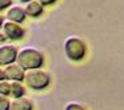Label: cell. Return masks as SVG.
<instances>
[{
	"mask_svg": "<svg viewBox=\"0 0 124 110\" xmlns=\"http://www.w3.org/2000/svg\"><path fill=\"white\" fill-rule=\"evenodd\" d=\"M16 63L22 67L24 71L28 70H36L41 69L44 64V55L41 51L33 47H24L19 50L16 58Z\"/></svg>",
	"mask_w": 124,
	"mask_h": 110,
	"instance_id": "6da1fadb",
	"label": "cell"
},
{
	"mask_svg": "<svg viewBox=\"0 0 124 110\" xmlns=\"http://www.w3.org/2000/svg\"><path fill=\"white\" fill-rule=\"evenodd\" d=\"M24 82L27 87L32 89V90H44L51 83V77L48 72L41 69L28 70V71H25Z\"/></svg>",
	"mask_w": 124,
	"mask_h": 110,
	"instance_id": "7a4b0ae2",
	"label": "cell"
},
{
	"mask_svg": "<svg viewBox=\"0 0 124 110\" xmlns=\"http://www.w3.org/2000/svg\"><path fill=\"white\" fill-rule=\"evenodd\" d=\"M64 52L70 60L79 62L85 56L87 46L84 40H81L78 36H70L64 42Z\"/></svg>",
	"mask_w": 124,
	"mask_h": 110,
	"instance_id": "3957f363",
	"label": "cell"
},
{
	"mask_svg": "<svg viewBox=\"0 0 124 110\" xmlns=\"http://www.w3.org/2000/svg\"><path fill=\"white\" fill-rule=\"evenodd\" d=\"M1 28H3L4 36L9 40H20L25 34V30L23 28L22 24L15 23V21H9V20H4Z\"/></svg>",
	"mask_w": 124,
	"mask_h": 110,
	"instance_id": "277c9868",
	"label": "cell"
},
{
	"mask_svg": "<svg viewBox=\"0 0 124 110\" xmlns=\"http://www.w3.org/2000/svg\"><path fill=\"white\" fill-rule=\"evenodd\" d=\"M17 50L14 44H1L0 46V66L6 67L11 63H15L17 58Z\"/></svg>",
	"mask_w": 124,
	"mask_h": 110,
	"instance_id": "5b68a950",
	"label": "cell"
},
{
	"mask_svg": "<svg viewBox=\"0 0 124 110\" xmlns=\"http://www.w3.org/2000/svg\"><path fill=\"white\" fill-rule=\"evenodd\" d=\"M25 71L15 62L4 67V77L8 82H23L24 80Z\"/></svg>",
	"mask_w": 124,
	"mask_h": 110,
	"instance_id": "8992f818",
	"label": "cell"
},
{
	"mask_svg": "<svg viewBox=\"0 0 124 110\" xmlns=\"http://www.w3.org/2000/svg\"><path fill=\"white\" fill-rule=\"evenodd\" d=\"M7 20L9 21H15V23L22 24L25 20L27 15H25V11L23 7L20 5H11V7L7 10Z\"/></svg>",
	"mask_w": 124,
	"mask_h": 110,
	"instance_id": "52a82bcc",
	"label": "cell"
},
{
	"mask_svg": "<svg viewBox=\"0 0 124 110\" xmlns=\"http://www.w3.org/2000/svg\"><path fill=\"white\" fill-rule=\"evenodd\" d=\"M25 15L30 16V18H40L44 12V5L41 4L39 0H32V1L27 3L24 7Z\"/></svg>",
	"mask_w": 124,
	"mask_h": 110,
	"instance_id": "ba28073f",
	"label": "cell"
},
{
	"mask_svg": "<svg viewBox=\"0 0 124 110\" xmlns=\"http://www.w3.org/2000/svg\"><path fill=\"white\" fill-rule=\"evenodd\" d=\"M9 110H33V105L31 102V99L25 98V97H22V98L11 101Z\"/></svg>",
	"mask_w": 124,
	"mask_h": 110,
	"instance_id": "9c48e42d",
	"label": "cell"
},
{
	"mask_svg": "<svg viewBox=\"0 0 124 110\" xmlns=\"http://www.w3.org/2000/svg\"><path fill=\"white\" fill-rule=\"evenodd\" d=\"M9 83H11L9 97H12L14 99H17L25 95V87L23 85V82H9Z\"/></svg>",
	"mask_w": 124,
	"mask_h": 110,
	"instance_id": "30bf717a",
	"label": "cell"
},
{
	"mask_svg": "<svg viewBox=\"0 0 124 110\" xmlns=\"http://www.w3.org/2000/svg\"><path fill=\"white\" fill-rule=\"evenodd\" d=\"M9 91H11V83L8 80H0V95L3 97H9Z\"/></svg>",
	"mask_w": 124,
	"mask_h": 110,
	"instance_id": "8fae6325",
	"label": "cell"
},
{
	"mask_svg": "<svg viewBox=\"0 0 124 110\" xmlns=\"http://www.w3.org/2000/svg\"><path fill=\"white\" fill-rule=\"evenodd\" d=\"M9 103L11 101L7 97L0 95V110H9Z\"/></svg>",
	"mask_w": 124,
	"mask_h": 110,
	"instance_id": "7c38bea8",
	"label": "cell"
},
{
	"mask_svg": "<svg viewBox=\"0 0 124 110\" xmlns=\"http://www.w3.org/2000/svg\"><path fill=\"white\" fill-rule=\"evenodd\" d=\"M64 110H85L81 105L79 103H75V102H71V103H68L67 106H65Z\"/></svg>",
	"mask_w": 124,
	"mask_h": 110,
	"instance_id": "4fadbf2b",
	"label": "cell"
},
{
	"mask_svg": "<svg viewBox=\"0 0 124 110\" xmlns=\"http://www.w3.org/2000/svg\"><path fill=\"white\" fill-rule=\"evenodd\" d=\"M12 5V0H0V11L7 10Z\"/></svg>",
	"mask_w": 124,
	"mask_h": 110,
	"instance_id": "5bb4252c",
	"label": "cell"
},
{
	"mask_svg": "<svg viewBox=\"0 0 124 110\" xmlns=\"http://www.w3.org/2000/svg\"><path fill=\"white\" fill-rule=\"evenodd\" d=\"M39 1H40L43 5H52V4H55L57 0H39Z\"/></svg>",
	"mask_w": 124,
	"mask_h": 110,
	"instance_id": "9a60e30c",
	"label": "cell"
},
{
	"mask_svg": "<svg viewBox=\"0 0 124 110\" xmlns=\"http://www.w3.org/2000/svg\"><path fill=\"white\" fill-rule=\"evenodd\" d=\"M4 79H6V77H4V69L0 66V80H4Z\"/></svg>",
	"mask_w": 124,
	"mask_h": 110,
	"instance_id": "2e32d148",
	"label": "cell"
},
{
	"mask_svg": "<svg viewBox=\"0 0 124 110\" xmlns=\"http://www.w3.org/2000/svg\"><path fill=\"white\" fill-rule=\"evenodd\" d=\"M3 23H4V16L0 13V28H1V26H3Z\"/></svg>",
	"mask_w": 124,
	"mask_h": 110,
	"instance_id": "e0dca14e",
	"label": "cell"
},
{
	"mask_svg": "<svg viewBox=\"0 0 124 110\" xmlns=\"http://www.w3.org/2000/svg\"><path fill=\"white\" fill-rule=\"evenodd\" d=\"M22 3H24V4H27V3H30V1H32V0H20Z\"/></svg>",
	"mask_w": 124,
	"mask_h": 110,
	"instance_id": "ac0fdd59",
	"label": "cell"
}]
</instances>
